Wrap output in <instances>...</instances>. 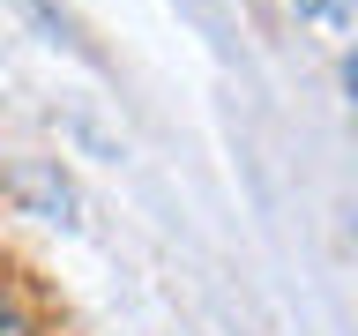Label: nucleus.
Returning <instances> with one entry per match:
<instances>
[{
	"label": "nucleus",
	"instance_id": "nucleus-4",
	"mask_svg": "<svg viewBox=\"0 0 358 336\" xmlns=\"http://www.w3.org/2000/svg\"><path fill=\"white\" fill-rule=\"evenodd\" d=\"M343 83H351V105H358V52H351V67H343Z\"/></svg>",
	"mask_w": 358,
	"mask_h": 336
},
{
	"label": "nucleus",
	"instance_id": "nucleus-2",
	"mask_svg": "<svg viewBox=\"0 0 358 336\" xmlns=\"http://www.w3.org/2000/svg\"><path fill=\"white\" fill-rule=\"evenodd\" d=\"M22 8H38V15H45V22H52V30L67 38V22H60V8H52V0H22Z\"/></svg>",
	"mask_w": 358,
	"mask_h": 336
},
{
	"label": "nucleus",
	"instance_id": "nucleus-1",
	"mask_svg": "<svg viewBox=\"0 0 358 336\" xmlns=\"http://www.w3.org/2000/svg\"><path fill=\"white\" fill-rule=\"evenodd\" d=\"M0 336H30V314H22L15 291H0Z\"/></svg>",
	"mask_w": 358,
	"mask_h": 336
},
{
	"label": "nucleus",
	"instance_id": "nucleus-3",
	"mask_svg": "<svg viewBox=\"0 0 358 336\" xmlns=\"http://www.w3.org/2000/svg\"><path fill=\"white\" fill-rule=\"evenodd\" d=\"M299 8H306V15H321V22L336 15V0H299Z\"/></svg>",
	"mask_w": 358,
	"mask_h": 336
}]
</instances>
